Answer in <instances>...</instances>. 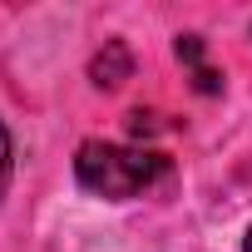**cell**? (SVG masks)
Listing matches in <instances>:
<instances>
[{
  "mask_svg": "<svg viewBox=\"0 0 252 252\" xmlns=\"http://www.w3.org/2000/svg\"><path fill=\"white\" fill-rule=\"evenodd\" d=\"M163 173H168V158L158 149H139V144L89 139L74 154V183L94 198H109V203H129V198L149 193Z\"/></svg>",
  "mask_w": 252,
  "mask_h": 252,
  "instance_id": "6da1fadb",
  "label": "cell"
},
{
  "mask_svg": "<svg viewBox=\"0 0 252 252\" xmlns=\"http://www.w3.org/2000/svg\"><path fill=\"white\" fill-rule=\"evenodd\" d=\"M129 74H134V55H129V45H124V40H104V50L89 60V79H94L99 89H119Z\"/></svg>",
  "mask_w": 252,
  "mask_h": 252,
  "instance_id": "7a4b0ae2",
  "label": "cell"
},
{
  "mask_svg": "<svg viewBox=\"0 0 252 252\" xmlns=\"http://www.w3.org/2000/svg\"><path fill=\"white\" fill-rule=\"evenodd\" d=\"M173 50H178V60L193 69V89H198V94H222L218 69H208V64H203V40H198V35H178V45H173Z\"/></svg>",
  "mask_w": 252,
  "mask_h": 252,
  "instance_id": "3957f363",
  "label": "cell"
},
{
  "mask_svg": "<svg viewBox=\"0 0 252 252\" xmlns=\"http://www.w3.org/2000/svg\"><path fill=\"white\" fill-rule=\"evenodd\" d=\"M10 178H15V149H10V129L0 124V203L10 193Z\"/></svg>",
  "mask_w": 252,
  "mask_h": 252,
  "instance_id": "277c9868",
  "label": "cell"
},
{
  "mask_svg": "<svg viewBox=\"0 0 252 252\" xmlns=\"http://www.w3.org/2000/svg\"><path fill=\"white\" fill-rule=\"evenodd\" d=\"M242 252H252V227H247V237H242Z\"/></svg>",
  "mask_w": 252,
  "mask_h": 252,
  "instance_id": "5b68a950",
  "label": "cell"
}]
</instances>
